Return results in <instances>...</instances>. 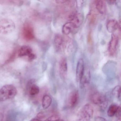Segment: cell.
Wrapping results in <instances>:
<instances>
[{"instance_id": "cell-1", "label": "cell", "mask_w": 121, "mask_h": 121, "mask_svg": "<svg viewBox=\"0 0 121 121\" xmlns=\"http://www.w3.org/2000/svg\"><path fill=\"white\" fill-rule=\"evenodd\" d=\"M17 94V90L12 85H6L0 89V101L3 102L12 99Z\"/></svg>"}, {"instance_id": "cell-2", "label": "cell", "mask_w": 121, "mask_h": 121, "mask_svg": "<svg viewBox=\"0 0 121 121\" xmlns=\"http://www.w3.org/2000/svg\"><path fill=\"white\" fill-rule=\"evenodd\" d=\"M94 113V109L92 105L86 104L78 113L77 121H91Z\"/></svg>"}, {"instance_id": "cell-3", "label": "cell", "mask_w": 121, "mask_h": 121, "mask_svg": "<svg viewBox=\"0 0 121 121\" xmlns=\"http://www.w3.org/2000/svg\"><path fill=\"white\" fill-rule=\"evenodd\" d=\"M91 99L94 104L99 106L103 109H104L107 106L108 102L107 98L104 95L100 93H94L91 95Z\"/></svg>"}, {"instance_id": "cell-4", "label": "cell", "mask_w": 121, "mask_h": 121, "mask_svg": "<svg viewBox=\"0 0 121 121\" xmlns=\"http://www.w3.org/2000/svg\"><path fill=\"white\" fill-rule=\"evenodd\" d=\"M15 28V24L11 20L4 19L0 21V33L1 34H10L14 30Z\"/></svg>"}, {"instance_id": "cell-5", "label": "cell", "mask_w": 121, "mask_h": 121, "mask_svg": "<svg viewBox=\"0 0 121 121\" xmlns=\"http://www.w3.org/2000/svg\"><path fill=\"white\" fill-rule=\"evenodd\" d=\"M17 54L21 58L26 57L29 61H32L36 59V56L33 53L32 49L28 46H22L17 52Z\"/></svg>"}, {"instance_id": "cell-6", "label": "cell", "mask_w": 121, "mask_h": 121, "mask_svg": "<svg viewBox=\"0 0 121 121\" xmlns=\"http://www.w3.org/2000/svg\"><path fill=\"white\" fill-rule=\"evenodd\" d=\"M22 35L24 39L26 41H30L35 38L34 28L29 23H26L23 26Z\"/></svg>"}, {"instance_id": "cell-7", "label": "cell", "mask_w": 121, "mask_h": 121, "mask_svg": "<svg viewBox=\"0 0 121 121\" xmlns=\"http://www.w3.org/2000/svg\"><path fill=\"white\" fill-rule=\"evenodd\" d=\"M119 43V37L116 34L112 35L111 40L108 46V51L110 55L113 56L115 54Z\"/></svg>"}, {"instance_id": "cell-8", "label": "cell", "mask_w": 121, "mask_h": 121, "mask_svg": "<svg viewBox=\"0 0 121 121\" xmlns=\"http://www.w3.org/2000/svg\"><path fill=\"white\" fill-rule=\"evenodd\" d=\"M35 79H31L28 81L27 85V90L31 96H35L38 95L40 91L39 86L35 85Z\"/></svg>"}, {"instance_id": "cell-9", "label": "cell", "mask_w": 121, "mask_h": 121, "mask_svg": "<svg viewBox=\"0 0 121 121\" xmlns=\"http://www.w3.org/2000/svg\"><path fill=\"white\" fill-rule=\"evenodd\" d=\"M79 94L78 91L74 90L71 92L69 98V104L71 108L75 107L79 100Z\"/></svg>"}, {"instance_id": "cell-10", "label": "cell", "mask_w": 121, "mask_h": 121, "mask_svg": "<svg viewBox=\"0 0 121 121\" xmlns=\"http://www.w3.org/2000/svg\"><path fill=\"white\" fill-rule=\"evenodd\" d=\"M69 22H71L75 26L76 28L79 27L83 22V17L81 14L73 13L69 17Z\"/></svg>"}, {"instance_id": "cell-11", "label": "cell", "mask_w": 121, "mask_h": 121, "mask_svg": "<svg viewBox=\"0 0 121 121\" xmlns=\"http://www.w3.org/2000/svg\"><path fill=\"white\" fill-rule=\"evenodd\" d=\"M85 65L82 59H80L78 61L76 69V79L80 81L85 73Z\"/></svg>"}, {"instance_id": "cell-12", "label": "cell", "mask_w": 121, "mask_h": 121, "mask_svg": "<svg viewBox=\"0 0 121 121\" xmlns=\"http://www.w3.org/2000/svg\"><path fill=\"white\" fill-rule=\"evenodd\" d=\"M59 73L61 78H64L66 76L68 71V65L66 59L63 58L59 63Z\"/></svg>"}, {"instance_id": "cell-13", "label": "cell", "mask_w": 121, "mask_h": 121, "mask_svg": "<svg viewBox=\"0 0 121 121\" xmlns=\"http://www.w3.org/2000/svg\"><path fill=\"white\" fill-rule=\"evenodd\" d=\"M90 72L89 71H85L82 77L79 81L80 88L83 89L89 85L90 81Z\"/></svg>"}, {"instance_id": "cell-14", "label": "cell", "mask_w": 121, "mask_h": 121, "mask_svg": "<svg viewBox=\"0 0 121 121\" xmlns=\"http://www.w3.org/2000/svg\"><path fill=\"white\" fill-rule=\"evenodd\" d=\"M119 28H120V25L115 20H110L108 22L107 29L109 32H113Z\"/></svg>"}, {"instance_id": "cell-15", "label": "cell", "mask_w": 121, "mask_h": 121, "mask_svg": "<svg viewBox=\"0 0 121 121\" xmlns=\"http://www.w3.org/2000/svg\"><path fill=\"white\" fill-rule=\"evenodd\" d=\"M76 29L73 24L71 22H68L64 24L62 27V32L64 34L68 35Z\"/></svg>"}, {"instance_id": "cell-16", "label": "cell", "mask_w": 121, "mask_h": 121, "mask_svg": "<svg viewBox=\"0 0 121 121\" xmlns=\"http://www.w3.org/2000/svg\"><path fill=\"white\" fill-rule=\"evenodd\" d=\"M54 43L56 50L59 51L63 46L64 39L61 35L59 34L56 35L54 37Z\"/></svg>"}, {"instance_id": "cell-17", "label": "cell", "mask_w": 121, "mask_h": 121, "mask_svg": "<svg viewBox=\"0 0 121 121\" xmlns=\"http://www.w3.org/2000/svg\"><path fill=\"white\" fill-rule=\"evenodd\" d=\"M95 8L100 14H104L106 10V6L105 1L97 0L95 1Z\"/></svg>"}, {"instance_id": "cell-18", "label": "cell", "mask_w": 121, "mask_h": 121, "mask_svg": "<svg viewBox=\"0 0 121 121\" xmlns=\"http://www.w3.org/2000/svg\"><path fill=\"white\" fill-rule=\"evenodd\" d=\"M121 108L120 106L117 104H112L109 107L107 110L108 115L112 117L117 114L118 110Z\"/></svg>"}, {"instance_id": "cell-19", "label": "cell", "mask_w": 121, "mask_h": 121, "mask_svg": "<svg viewBox=\"0 0 121 121\" xmlns=\"http://www.w3.org/2000/svg\"><path fill=\"white\" fill-rule=\"evenodd\" d=\"M52 98L49 95H45L42 99V106L44 109H48L51 104Z\"/></svg>"}, {"instance_id": "cell-20", "label": "cell", "mask_w": 121, "mask_h": 121, "mask_svg": "<svg viewBox=\"0 0 121 121\" xmlns=\"http://www.w3.org/2000/svg\"><path fill=\"white\" fill-rule=\"evenodd\" d=\"M112 93L113 96L118 99H120L121 96V87L120 86H115L112 90Z\"/></svg>"}, {"instance_id": "cell-21", "label": "cell", "mask_w": 121, "mask_h": 121, "mask_svg": "<svg viewBox=\"0 0 121 121\" xmlns=\"http://www.w3.org/2000/svg\"><path fill=\"white\" fill-rule=\"evenodd\" d=\"M60 119V117L59 115L54 114L47 118L44 121H57Z\"/></svg>"}, {"instance_id": "cell-22", "label": "cell", "mask_w": 121, "mask_h": 121, "mask_svg": "<svg viewBox=\"0 0 121 121\" xmlns=\"http://www.w3.org/2000/svg\"><path fill=\"white\" fill-rule=\"evenodd\" d=\"M46 117V115L44 112H39L37 115V117L38 119L41 120V119H44Z\"/></svg>"}, {"instance_id": "cell-23", "label": "cell", "mask_w": 121, "mask_h": 121, "mask_svg": "<svg viewBox=\"0 0 121 121\" xmlns=\"http://www.w3.org/2000/svg\"><path fill=\"white\" fill-rule=\"evenodd\" d=\"M94 121H107L104 118L100 116H97L95 117Z\"/></svg>"}, {"instance_id": "cell-24", "label": "cell", "mask_w": 121, "mask_h": 121, "mask_svg": "<svg viewBox=\"0 0 121 121\" xmlns=\"http://www.w3.org/2000/svg\"><path fill=\"white\" fill-rule=\"evenodd\" d=\"M4 117V115L3 113L0 112V121H3Z\"/></svg>"}, {"instance_id": "cell-25", "label": "cell", "mask_w": 121, "mask_h": 121, "mask_svg": "<svg viewBox=\"0 0 121 121\" xmlns=\"http://www.w3.org/2000/svg\"><path fill=\"white\" fill-rule=\"evenodd\" d=\"M30 121H42L41 120L38 119L37 118H33Z\"/></svg>"}, {"instance_id": "cell-26", "label": "cell", "mask_w": 121, "mask_h": 121, "mask_svg": "<svg viewBox=\"0 0 121 121\" xmlns=\"http://www.w3.org/2000/svg\"><path fill=\"white\" fill-rule=\"evenodd\" d=\"M116 121H121V117H118Z\"/></svg>"}, {"instance_id": "cell-27", "label": "cell", "mask_w": 121, "mask_h": 121, "mask_svg": "<svg viewBox=\"0 0 121 121\" xmlns=\"http://www.w3.org/2000/svg\"><path fill=\"white\" fill-rule=\"evenodd\" d=\"M57 121H65L64 120H63L59 119V120H58Z\"/></svg>"}]
</instances>
